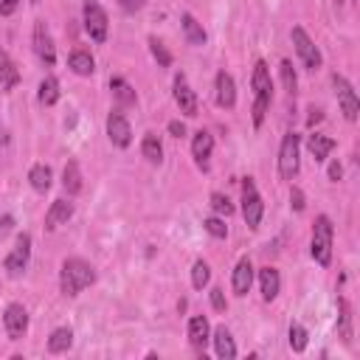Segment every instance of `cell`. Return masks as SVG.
Wrapping results in <instances>:
<instances>
[{
    "mask_svg": "<svg viewBox=\"0 0 360 360\" xmlns=\"http://www.w3.org/2000/svg\"><path fill=\"white\" fill-rule=\"evenodd\" d=\"M250 90H253V107H250V118L253 127H262L273 101V79H270V68L264 59H256L253 73H250Z\"/></svg>",
    "mask_w": 360,
    "mask_h": 360,
    "instance_id": "cell-1",
    "label": "cell"
},
{
    "mask_svg": "<svg viewBox=\"0 0 360 360\" xmlns=\"http://www.w3.org/2000/svg\"><path fill=\"white\" fill-rule=\"evenodd\" d=\"M93 281H96V267H93L87 259L70 256V259L62 262V267H59V290H62V295L76 298V295H79L84 287H90Z\"/></svg>",
    "mask_w": 360,
    "mask_h": 360,
    "instance_id": "cell-2",
    "label": "cell"
},
{
    "mask_svg": "<svg viewBox=\"0 0 360 360\" xmlns=\"http://www.w3.org/2000/svg\"><path fill=\"white\" fill-rule=\"evenodd\" d=\"M332 242H335V225L326 214H318L315 217V225H312V239H309V256L321 264V267H329L332 264Z\"/></svg>",
    "mask_w": 360,
    "mask_h": 360,
    "instance_id": "cell-3",
    "label": "cell"
},
{
    "mask_svg": "<svg viewBox=\"0 0 360 360\" xmlns=\"http://www.w3.org/2000/svg\"><path fill=\"white\" fill-rule=\"evenodd\" d=\"M82 22H84V34L90 37V42H96V45L107 42L110 20L98 0H82Z\"/></svg>",
    "mask_w": 360,
    "mask_h": 360,
    "instance_id": "cell-4",
    "label": "cell"
},
{
    "mask_svg": "<svg viewBox=\"0 0 360 360\" xmlns=\"http://www.w3.org/2000/svg\"><path fill=\"white\" fill-rule=\"evenodd\" d=\"M298 169H301V135L287 132L278 146V174L281 180H295Z\"/></svg>",
    "mask_w": 360,
    "mask_h": 360,
    "instance_id": "cell-5",
    "label": "cell"
},
{
    "mask_svg": "<svg viewBox=\"0 0 360 360\" xmlns=\"http://www.w3.org/2000/svg\"><path fill=\"white\" fill-rule=\"evenodd\" d=\"M262 214H264V202H262V194L256 188V180L242 177V217H245V225L250 231H256L262 225Z\"/></svg>",
    "mask_w": 360,
    "mask_h": 360,
    "instance_id": "cell-6",
    "label": "cell"
},
{
    "mask_svg": "<svg viewBox=\"0 0 360 360\" xmlns=\"http://www.w3.org/2000/svg\"><path fill=\"white\" fill-rule=\"evenodd\" d=\"M290 39H292V45H295V53H298L301 65H304L309 73H315V70L323 65V56H321V51H318V45H315V39H312L301 25H292Z\"/></svg>",
    "mask_w": 360,
    "mask_h": 360,
    "instance_id": "cell-7",
    "label": "cell"
},
{
    "mask_svg": "<svg viewBox=\"0 0 360 360\" xmlns=\"http://www.w3.org/2000/svg\"><path fill=\"white\" fill-rule=\"evenodd\" d=\"M28 262H31V233L22 231V233H17L14 248L6 253V259H3V270H6L11 278H17V276L25 273Z\"/></svg>",
    "mask_w": 360,
    "mask_h": 360,
    "instance_id": "cell-8",
    "label": "cell"
},
{
    "mask_svg": "<svg viewBox=\"0 0 360 360\" xmlns=\"http://www.w3.org/2000/svg\"><path fill=\"white\" fill-rule=\"evenodd\" d=\"M332 87H335V96H338V104H340L343 118L346 121H357V115H360V98H357L352 82L343 73H332Z\"/></svg>",
    "mask_w": 360,
    "mask_h": 360,
    "instance_id": "cell-9",
    "label": "cell"
},
{
    "mask_svg": "<svg viewBox=\"0 0 360 360\" xmlns=\"http://www.w3.org/2000/svg\"><path fill=\"white\" fill-rule=\"evenodd\" d=\"M31 42H34V53L39 56V62L45 68H53L56 65V45H53V37H51V28L45 25V20H34Z\"/></svg>",
    "mask_w": 360,
    "mask_h": 360,
    "instance_id": "cell-10",
    "label": "cell"
},
{
    "mask_svg": "<svg viewBox=\"0 0 360 360\" xmlns=\"http://www.w3.org/2000/svg\"><path fill=\"white\" fill-rule=\"evenodd\" d=\"M172 96H174V104H177V110H180L183 115H188V118H194V115H197L200 101H197V93L191 90V84H188L186 73H174Z\"/></svg>",
    "mask_w": 360,
    "mask_h": 360,
    "instance_id": "cell-11",
    "label": "cell"
},
{
    "mask_svg": "<svg viewBox=\"0 0 360 360\" xmlns=\"http://www.w3.org/2000/svg\"><path fill=\"white\" fill-rule=\"evenodd\" d=\"M3 329H6L8 340H20L28 332V309L20 301L6 304V309H3Z\"/></svg>",
    "mask_w": 360,
    "mask_h": 360,
    "instance_id": "cell-12",
    "label": "cell"
},
{
    "mask_svg": "<svg viewBox=\"0 0 360 360\" xmlns=\"http://www.w3.org/2000/svg\"><path fill=\"white\" fill-rule=\"evenodd\" d=\"M107 138H110V143L118 146V149H127V146L132 143V127H129V121H127L118 110H112V112L107 115Z\"/></svg>",
    "mask_w": 360,
    "mask_h": 360,
    "instance_id": "cell-13",
    "label": "cell"
},
{
    "mask_svg": "<svg viewBox=\"0 0 360 360\" xmlns=\"http://www.w3.org/2000/svg\"><path fill=\"white\" fill-rule=\"evenodd\" d=\"M186 335H188V343L197 354H205V346L211 340V326H208V318L205 315H191L188 318V326H186Z\"/></svg>",
    "mask_w": 360,
    "mask_h": 360,
    "instance_id": "cell-14",
    "label": "cell"
},
{
    "mask_svg": "<svg viewBox=\"0 0 360 360\" xmlns=\"http://www.w3.org/2000/svg\"><path fill=\"white\" fill-rule=\"evenodd\" d=\"M214 98L222 110H233L236 107V82L228 70H219L214 79Z\"/></svg>",
    "mask_w": 360,
    "mask_h": 360,
    "instance_id": "cell-15",
    "label": "cell"
},
{
    "mask_svg": "<svg viewBox=\"0 0 360 360\" xmlns=\"http://www.w3.org/2000/svg\"><path fill=\"white\" fill-rule=\"evenodd\" d=\"M253 276H256V270H253V264H250V259L248 256H242L239 262H236V267H233V273H231V290H233V295H248L250 292V287H253Z\"/></svg>",
    "mask_w": 360,
    "mask_h": 360,
    "instance_id": "cell-16",
    "label": "cell"
},
{
    "mask_svg": "<svg viewBox=\"0 0 360 360\" xmlns=\"http://www.w3.org/2000/svg\"><path fill=\"white\" fill-rule=\"evenodd\" d=\"M211 152H214V135L208 129H197L194 138H191V158L194 163L205 172L208 163H211Z\"/></svg>",
    "mask_w": 360,
    "mask_h": 360,
    "instance_id": "cell-17",
    "label": "cell"
},
{
    "mask_svg": "<svg viewBox=\"0 0 360 360\" xmlns=\"http://www.w3.org/2000/svg\"><path fill=\"white\" fill-rule=\"evenodd\" d=\"M70 217H73V202H70V200H65V197L53 200V202H51V208L45 211V231H56V228H59V225H65Z\"/></svg>",
    "mask_w": 360,
    "mask_h": 360,
    "instance_id": "cell-18",
    "label": "cell"
},
{
    "mask_svg": "<svg viewBox=\"0 0 360 360\" xmlns=\"http://www.w3.org/2000/svg\"><path fill=\"white\" fill-rule=\"evenodd\" d=\"M211 343H214V352H217V357H222V360H233L239 352H236V343H233V335H231V329H225V326H217L214 332H211Z\"/></svg>",
    "mask_w": 360,
    "mask_h": 360,
    "instance_id": "cell-19",
    "label": "cell"
},
{
    "mask_svg": "<svg viewBox=\"0 0 360 360\" xmlns=\"http://www.w3.org/2000/svg\"><path fill=\"white\" fill-rule=\"evenodd\" d=\"M259 290H262V298L264 301H276L278 292H281V276L276 267H262L259 270Z\"/></svg>",
    "mask_w": 360,
    "mask_h": 360,
    "instance_id": "cell-20",
    "label": "cell"
},
{
    "mask_svg": "<svg viewBox=\"0 0 360 360\" xmlns=\"http://www.w3.org/2000/svg\"><path fill=\"white\" fill-rule=\"evenodd\" d=\"M352 304L340 295L338 298V335H340V340L346 343V346H352V338H354V329H352Z\"/></svg>",
    "mask_w": 360,
    "mask_h": 360,
    "instance_id": "cell-21",
    "label": "cell"
},
{
    "mask_svg": "<svg viewBox=\"0 0 360 360\" xmlns=\"http://www.w3.org/2000/svg\"><path fill=\"white\" fill-rule=\"evenodd\" d=\"M68 68H70L76 76H93V70H96V59H93L90 51L76 48V51H70V56H68Z\"/></svg>",
    "mask_w": 360,
    "mask_h": 360,
    "instance_id": "cell-22",
    "label": "cell"
},
{
    "mask_svg": "<svg viewBox=\"0 0 360 360\" xmlns=\"http://www.w3.org/2000/svg\"><path fill=\"white\" fill-rule=\"evenodd\" d=\"M17 82H20V70H17L14 59L8 56V51L0 48V87L8 93V90L17 87Z\"/></svg>",
    "mask_w": 360,
    "mask_h": 360,
    "instance_id": "cell-23",
    "label": "cell"
},
{
    "mask_svg": "<svg viewBox=\"0 0 360 360\" xmlns=\"http://www.w3.org/2000/svg\"><path fill=\"white\" fill-rule=\"evenodd\" d=\"M180 22H183V34H186V42L188 45H205V39H208V34H205V28H202V22H197V17L194 14H183L180 17Z\"/></svg>",
    "mask_w": 360,
    "mask_h": 360,
    "instance_id": "cell-24",
    "label": "cell"
},
{
    "mask_svg": "<svg viewBox=\"0 0 360 360\" xmlns=\"http://www.w3.org/2000/svg\"><path fill=\"white\" fill-rule=\"evenodd\" d=\"M307 149H309V155L318 160V163H323L329 155H332V149H335V138H329V135H309L307 138Z\"/></svg>",
    "mask_w": 360,
    "mask_h": 360,
    "instance_id": "cell-25",
    "label": "cell"
},
{
    "mask_svg": "<svg viewBox=\"0 0 360 360\" xmlns=\"http://www.w3.org/2000/svg\"><path fill=\"white\" fill-rule=\"evenodd\" d=\"M28 183H31L34 191L45 194V191L51 188V183H53V172H51V166H45V163H34V166L28 169Z\"/></svg>",
    "mask_w": 360,
    "mask_h": 360,
    "instance_id": "cell-26",
    "label": "cell"
},
{
    "mask_svg": "<svg viewBox=\"0 0 360 360\" xmlns=\"http://www.w3.org/2000/svg\"><path fill=\"white\" fill-rule=\"evenodd\" d=\"M73 346V329L70 326H56L53 332H51V338H48V352L51 354H62V352H68Z\"/></svg>",
    "mask_w": 360,
    "mask_h": 360,
    "instance_id": "cell-27",
    "label": "cell"
},
{
    "mask_svg": "<svg viewBox=\"0 0 360 360\" xmlns=\"http://www.w3.org/2000/svg\"><path fill=\"white\" fill-rule=\"evenodd\" d=\"M141 155H143L149 163H155V166L163 163V143H160V138H158L155 132H146V135H143V141H141Z\"/></svg>",
    "mask_w": 360,
    "mask_h": 360,
    "instance_id": "cell-28",
    "label": "cell"
},
{
    "mask_svg": "<svg viewBox=\"0 0 360 360\" xmlns=\"http://www.w3.org/2000/svg\"><path fill=\"white\" fill-rule=\"evenodd\" d=\"M62 188H65L70 197L82 191V169H79L76 160H68V163H65V169H62Z\"/></svg>",
    "mask_w": 360,
    "mask_h": 360,
    "instance_id": "cell-29",
    "label": "cell"
},
{
    "mask_svg": "<svg viewBox=\"0 0 360 360\" xmlns=\"http://www.w3.org/2000/svg\"><path fill=\"white\" fill-rule=\"evenodd\" d=\"M37 98H39V104H45V107H53V104L59 101V79L48 73V76H45L42 82H39Z\"/></svg>",
    "mask_w": 360,
    "mask_h": 360,
    "instance_id": "cell-30",
    "label": "cell"
},
{
    "mask_svg": "<svg viewBox=\"0 0 360 360\" xmlns=\"http://www.w3.org/2000/svg\"><path fill=\"white\" fill-rule=\"evenodd\" d=\"M110 90H112V98L118 101V104H135V90H132V84L127 82V79H121V76H112L110 79Z\"/></svg>",
    "mask_w": 360,
    "mask_h": 360,
    "instance_id": "cell-31",
    "label": "cell"
},
{
    "mask_svg": "<svg viewBox=\"0 0 360 360\" xmlns=\"http://www.w3.org/2000/svg\"><path fill=\"white\" fill-rule=\"evenodd\" d=\"M278 73H281V84H284V90H287L290 96H295V90H298V76H295L292 62H290V59H281V62H278Z\"/></svg>",
    "mask_w": 360,
    "mask_h": 360,
    "instance_id": "cell-32",
    "label": "cell"
},
{
    "mask_svg": "<svg viewBox=\"0 0 360 360\" xmlns=\"http://www.w3.org/2000/svg\"><path fill=\"white\" fill-rule=\"evenodd\" d=\"M208 281H211V267H208V262L197 259L191 264V287L194 290H202V287H208Z\"/></svg>",
    "mask_w": 360,
    "mask_h": 360,
    "instance_id": "cell-33",
    "label": "cell"
},
{
    "mask_svg": "<svg viewBox=\"0 0 360 360\" xmlns=\"http://www.w3.org/2000/svg\"><path fill=\"white\" fill-rule=\"evenodd\" d=\"M287 338H290V349H292V352H304L307 343H309V332H307L301 323H290Z\"/></svg>",
    "mask_w": 360,
    "mask_h": 360,
    "instance_id": "cell-34",
    "label": "cell"
},
{
    "mask_svg": "<svg viewBox=\"0 0 360 360\" xmlns=\"http://www.w3.org/2000/svg\"><path fill=\"white\" fill-rule=\"evenodd\" d=\"M149 53H152V59H155L160 68H169V65H172V53H169V48H166L158 37H149Z\"/></svg>",
    "mask_w": 360,
    "mask_h": 360,
    "instance_id": "cell-35",
    "label": "cell"
},
{
    "mask_svg": "<svg viewBox=\"0 0 360 360\" xmlns=\"http://www.w3.org/2000/svg\"><path fill=\"white\" fill-rule=\"evenodd\" d=\"M211 211H214L217 217H231V214H233V202H231L225 194L214 191V194H211Z\"/></svg>",
    "mask_w": 360,
    "mask_h": 360,
    "instance_id": "cell-36",
    "label": "cell"
},
{
    "mask_svg": "<svg viewBox=\"0 0 360 360\" xmlns=\"http://www.w3.org/2000/svg\"><path fill=\"white\" fill-rule=\"evenodd\" d=\"M202 228H205L214 239H225V236H228V225H225L222 217H208V219L202 222Z\"/></svg>",
    "mask_w": 360,
    "mask_h": 360,
    "instance_id": "cell-37",
    "label": "cell"
},
{
    "mask_svg": "<svg viewBox=\"0 0 360 360\" xmlns=\"http://www.w3.org/2000/svg\"><path fill=\"white\" fill-rule=\"evenodd\" d=\"M211 307L217 309V312H225L228 309V301H225V290L222 287H211Z\"/></svg>",
    "mask_w": 360,
    "mask_h": 360,
    "instance_id": "cell-38",
    "label": "cell"
},
{
    "mask_svg": "<svg viewBox=\"0 0 360 360\" xmlns=\"http://www.w3.org/2000/svg\"><path fill=\"white\" fill-rule=\"evenodd\" d=\"M290 205H292L295 211H304V205H307V200H304V191H301L298 186H292V188H290Z\"/></svg>",
    "mask_w": 360,
    "mask_h": 360,
    "instance_id": "cell-39",
    "label": "cell"
},
{
    "mask_svg": "<svg viewBox=\"0 0 360 360\" xmlns=\"http://www.w3.org/2000/svg\"><path fill=\"white\" fill-rule=\"evenodd\" d=\"M20 8V0H0V17H8Z\"/></svg>",
    "mask_w": 360,
    "mask_h": 360,
    "instance_id": "cell-40",
    "label": "cell"
},
{
    "mask_svg": "<svg viewBox=\"0 0 360 360\" xmlns=\"http://www.w3.org/2000/svg\"><path fill=\"white\" fill-rule=\"evenodd\" d=\"M166 129H169L172 138H183V135H186V124H183V121H169Z\"/></svg>",
    "mask_w": 360,
    "mask_h": 360,
    "instance_id": "cell-41",
    "label": "cell"
},
{
    "mask_svg": "<svg viewBox=\"0 0 360 360\" xmlns=\"http://www.w3.org/2000/svg\"><path fill=\"white\" fill-rule=\"evenodd\" d=\"M326 174H329V180H332V183H338V180L343 177V166H340L338 160H332V163H329V169H326Z\"/></svg>",
    "mask_w": 360,
    "mask_h": 360,
    "instance_id": "cell-42",
    "label": "cell"
},
{
    "mask_svg": "<svg viewBox=\"0 0 360 360\" xmlns=\"http://www.w3.org/2000/svg\"><path fill=\"white\" fill-rule=\"evenodd\" d=\"M143 3H146V0H118V6H121L124 11H141Z\"/></svg>",
    "mask_w": 360,
    "mask_h": 360,
    "instance_id": "cell-43",
    "label": "cell"
},
{
    "mask_svg": "<svg viewBox=\"0 0 360 360\" xmlns=\"http://www.w3.org/2000/svg\"><path fill=\"white\" fill-rule=\"evenodd\" d=\"M11 225H14V217H11V214H3V217H0V236H3V233H8V231H11Z\"/></svg>",
    "mask_w": 360,
    "mask_h": 360,
    "instance_id": "cell-44",
    "label": "cell"
},
{
    "mask_svg": "<svg viewBox=\"0 0 360 360\" xmlns=\"http://www.w3.org/2000/svg\"><path fill=\"white\" fill-rule=\"evenodd\" d=\"M309 112H312V115H309V121H307V124H309V127H312V124H315V121H321V118H323V115H321V110H315V107H312V110H309Z\"/></svg>",
    "mask_w": 360,
    "mask_h": 360,
    "instance_id": "cell-45",
    "label": "cell"
},
{
    "mask_svg": "<svg viewBox=\"0 0 360 360\" xmlns=\"http://www.w3.org/2000/svg\"><path fill=\"white\" fill-rule=\"evenodd\" d=\"M31 3H42V0H31Z\"/></svg>",
    "mask_w": 360,
    "mask_h": 360,
    "instance_id": "cell-46",
    "label": "cell"
}]
</instances>
